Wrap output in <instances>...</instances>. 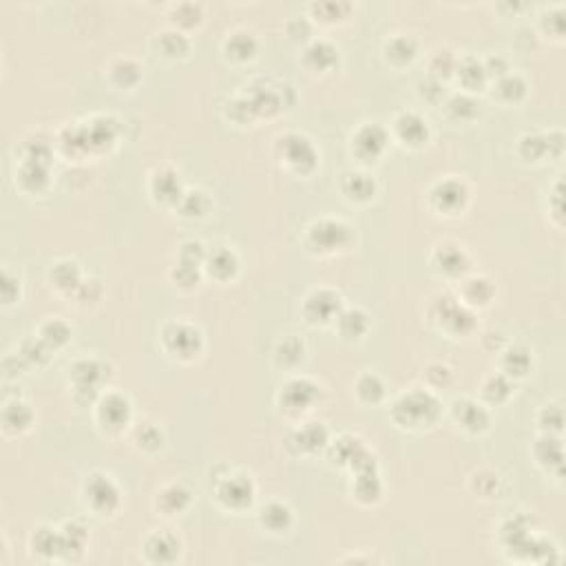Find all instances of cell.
I'll return each mask as SVG.
<instances>
[{"mask_svg":"<svg viewBox=\"0 0 566 566\" xmlns=\"http://www.w3.org/2000/svg\"><path fill=\"white\" fill-rule=\"evenodd\" d=\"M440 412L438 400L429 392H410L402 396L394 405V416L398 422L410 424V427H420V424H429L436 420Z\"/></svg>","mask_w":566,"mask_h":566,"instance_id":"6da1fadb","label":"cell"},{"mask_svg":"<svg viewBox=\"0 0 566 566\" xmlns=\"http://www.w3.org/2000/svg\"><path fill=\"white\" fill-rule=\"evenodd\" d=\"M310 241L312 246H316L323 252H332L336 248H343L350 241V228L346 224L334 219L319 221L310 230Z\"/></svg>","mask_w":566,"mask_h":566,"instance_id":"7a4b0ae2","label":"cell"},{"mask_svg":"<svg viewBox=\"0 0 566 566\" xmlns=\"http://www.w3.org/2000/svg\"><path fill=\"white\" fill-rule=\"evenodd\" d=\"M279 149H281V153H283V157H286L288 164H292L297 171H306V169L314 166L316 153H314V146L310 144L308 137L286 135V137H281Z\"/></svg>","mask_w":566,"mask_h":566,"instance_id":"3957f363","label":"cell"},{"mask_svg":"<svg viewBox=\"0 0 566 566\" xmlns=\"http://www.w3.org/2000/svg\"><path fill=\"white\" fill-rule=\"evenodd\" d=\"M87 502L100 513H111L119 502L117 487L105 476H93L87 482Z\"/></svg>","mask_w":566,"mask_h":566,"instance_id":"277c9868","label":"cell"},{"mask_svg":"<svg viewBox=\"0 0 566 566\" xmlns=\"http://www.w3.org/2000/svg\"><path fill=\"white\" fill-rule=\"evenodd\" d=\"M164 341H166V348L177 354V356H193L197 350H199V332L191 326H186V323H173V326L166 328L164 332Z\"/></svg>","mask_w":566,"mask_h":566,"instance_id":"5b68a950","label":"cell"},{"mask_svg":"<svg viewBox=\"0 0 566 566\" xmlns=\"http://www.w3.org/2000/svg\"><path fill=\"white\" fill-rule=\"evenodd\" d=\"M316 394H319V390H316L314 383L297 378V380H290L288 385L283 388V392H281V405L286 407L288 412H303L306 407L312 405Z\"/></svg>","mask_w":566,"mask_h":566,"instance_id":"8992f818","label":"cell"},{"mask_svg":"<svg viewBox=\"0 0 566 566\" xmlns=\"http://www.w3.org/2000/svg\"><path fill=\"white\" fill-rule=\"evenodd\" d=\"M388 144V133L378 124H368L354 135V151L363 159H376Z\"/></svg>","mask_w":566,"mask_h":566,"instance_id":"52a82bcc","label":"cell"},{"mask_svg":"<svg viewBox=\"0 0 566 566\" xmlns=\"http://www.w3.org/2000/svg\"><path fill=\"white\" fill-rule=\"evenodd\" d=\"M219 498L226 507L241 509V507H246V504L252 502V484L244 476H233V478L221 482Z\"/></svg>","mask_w":566,"mask_h":566,"instance_id":"ba28073f","label":"cell"},{"mask_svg":"<svg viewBox=\"0 0 566 566\" xmlns=\"http://www.w3.org/2000/svg\"><path fill=\"white\" fill-rule=\"evenodd\" d=\"M338 306H341L338 294H334L330 290H319L306 303V316L312 323L330 321L334 316V312H338Z\"/></svg>","mask_w":566,"mask_h":566,"instance_id":"9c48e42d","label":"cell"},{"mask_svg":"<svg viewBox=\"0 0 566 566\" xmlns=\"http://www.w3.org/2000/svg\"><path fill=\"white\" fill-rule=\"evenodd\" d=\"M146 553L153 562H159V564H166V562H173L179 553V542L175 535L166 533V531H159L155 535L149 538L146 542Z\"/></svg>","mask_w":566,"mask_h":566,"instance_id":"30bf717a","label":"cell"},{"mask_svg":"<svg viewBox=\"0 0 566 566\" xmlns=\"http://www.w3.org/2000/svg\"><path fill=\"white\" fill-rule=\"evenodd\" d=\"M464 199H467V188L456 179L440 181V184L434 188V201L438 204V208L456 210L464 204Z\"/></svg>","mask_w":566,"mask_h":566,"instance_id":"8fae6325","label":"cell"},{"mask_svg":"<svg viewBox=\"0 0 566 566\" xmlns=\"http://www.w3.org/2000/svg\"><path fill=\"white\" fill-rule=\"evenodd\" d=\"M396 129L407 144H420V142L427 139V122L416 113H402L396 119Z\"/></svg>","mask_w":566,"mask_h":566,"instance_id":"7c38bea8","label":"cell"},{"mask_svg":"<svg viewBox=\"0 0 566 566\" xmlns=\"http://www.w3.org/2000/svg\"><path fill=\"white\" fill-rule=\"evenodd\" d=\"M100 418H102L107 427H113V429L122 427V424L129 420V402L117 394L109 396L102 402V407H100Z\"/></svg>","mask_w":566,"mask_h":566,"instance_id":"4fadbf2b","label":"cell"},{"mask_svg":"<svg viewBox=\"0 0 566 566\" xmlns=\"http://www.w3.org/2000/svg\"><path fill=\"white\" fill-rule=\"evenodd\" d=\"M456 416H458V420L464 424V427L471 429V432L484 429V427H487V422H489L487 412H484L480 405H476V402H471V400H458L456 402Z\"/></svg>","mask_w":566,"mask_h":566,"instance_id":"5bb4252c","label":"cell"},{"mask_svg":"<svg viewBox=\"0 0 566 566\" xmlns=\"http://www.w3.org/2000/svg\"><path fill=\"white\" fill-rule=\"evenodd\" d=\"M442 308L444 310H442L440 319H442L444 326L452 328L454 332H467L474 326V316L464 308H460L458 303H449V299H444Z\"/></svg>","mask_w":566,"mask_h":566,"instance_id":"9a60e30c","label":"cell"},{"mask_svg":"<svg viewBox=\"0 0 566 566\" xmlns=\"http://www.w3.org/2000/svg\"><path fill=\"white\" fill-rule=\"evenodd\" d=\"M328 440V432L323 424L319 422H310L308 427H303L299 434H297V447L301 452H314L319 447H323Z\"/></svg>","mask_w":566,"mask_h":566,"instance_id":"2e32d148","label":"cell"},{"mask_svg":"<svg viewBox=\"0 0 566 566\" xmlns=\"http://www.w3.org/2000/svg\"><path fill=\"white\" fill-rule=\"evenodd\" d=\"M290 509L281 502H270L268 507L261 511V522L266 524L270 531H283L290 527Z\"/></svg>","mask_w":566,"mask_h":566,"instance_id":"e0dca14e","label":"cell"},{"mask_svg":"<svg viewBox=\"0 0 566 566\" xmlns=\"http://www.w3.org/2000/svg\"><path fill=\"white\" fill-rule=\"evenodd\" d=\"M343 191L352 199H370L374 193V181L363 173H350L343 179Z\"/></svg>","mask_w":566,"mask_h":566,"instance_id":"ac0fdd59","label":"cell"},{"mask_svg":"<svg viewBox=\"0 0 566 566\" xmlns=\"http://www.w3.org/2000/svg\"><path fill=\"white\" fill-rule=\"evenodd\" d=\"M338 328L341 334L348 338H358L363 332L368 330V316L363 314L361 310H348L338 316Z\"/></svg>","mask_w":566,"mask_h":566,"instance_id":"d6986e66","label":"cell"},{"mask_svg":"<svg viewBox=\"0 0 566 566\" xmlns=\"http://www.w3.org/2000/svg\"><path fill=\"white\" fill-rule=\"evenodd\" d=\"M71 376L78 385H91L95 388V383L102 378V365L95 361H80L71 368Z\"/></svg>","mask_w":566,"mask_h":566,"instance_id":"ffe728a7","label":"cell"},{"mask_svg":"<svg viewBox=\"0 0 566 566\" xmlns=\"http://www.w3.org/2000/svg\"><path fill=\"white\" fill-rule=\"evenodd\" d=\"M210 264V272L219 279H228L230 274H235L237 270V257L230 250H215L208 259Z\"/></svg>","mask_w":566,"mask_h":566,"instance_id":"44dd1931","label":"cell"},{"mask_svg":"<svg viewBox=\"0 0 566 566\" xmlns=\"http://www.w3.org/2000/svg\"><path fill=\"white\" fill-rule=\"evenodd\" d=\"M188 502V491L184 487H179V484H173V487H166L159 496V507L164 509L166 513H175V511H181L186 507Z\"/></svg>","mask_w":566,"mask_h":566,"instance_id":"7402d4cb","label":"cell"},{"mask_svg":"<svg viewBox=\"0 0 566 566\" xmlns=\"http://www.w3.org/2000/svg\"><path fill=\"white\" fill-rule=\"evenodd\" d=\"M153 188H155L157 197H161V199H171V201L181 199L179 181H177V177H175L171 171H161V173H157L155 179H153Z\"/></svg>","mask_w":566,"mask_h":566,"instance_id":"603a6c76","label":"cell"},{"mask_svg":"<svg viewBox=\"0 0 566 566\" xmlns=\"http://www.w3.org/2000/svg\"><path fill=\"white\" fill-rule=\"evenodd\" d=\"M458 75H460L464 87H471L474 89V87H480L484 82V78H487V71H484V67L478 63V60L467 58V60H462V63H460Z\"/></svg>","mask_w":566,"mask_h":566,"instance_id":"cb8c5ba5","label":"cell"},{"mask_svg":"<svg viewBox=\"0 0 566 566\" xmlns=\"http://www.w3.org/2000/svg\"><path fill=\"white\" fill-rule=\"evenodd\" d=\"M436 259H438L440 268L449 274H458L460 270H464V252L456 246H442Z\"/></svg>","mask_w":566,"mask_h":566,"instance_id":"d4e9b609","label":"cell"},{"mask_svg":"<svg viewBox=\"0 0 566 566\" xmlns=\"http://www.w3.org/2000/svg\"><path fill=\"white\" fill-rule=\"evenodd\" d=\"M3 418H5L7 429H25L31 422V412L25 402H11V405L5 407Z\"/></svg>","mask_w":566,"mask_h":566,"instance_id":"484cf974","label":"cell"},{"mask_svg":"<svg viewBox=\"0 0 566 566\" xmlns=\"http://www.w3.org/2000/svg\"><path fill=\"white\" fill-rule=\"evenodd\" d=\"M538 458L540 462L549 464V467H560L562 464V444L555 438H544L538 442Z\"/></svg>","mask_w":566,"mask_h":566,"instance_id":"4316f807","label":"cell"},{"mask_svg":"<svg viewBox=\"0 0 566 566\" xmlns=\"http://www.w3.org/2000/svg\"><path fill=\"white\" fill-rule=\"evenodd\" d=\"M358 480H356V498L361 500H376L380 493V484L376 480L374 471H358Z\"/></svg>","mask_w":566,"mask_h":566,"instance_id":"83f0119b","label":"cell"},{"mask_svg":"<svg viewBox=\"0 0 566 566\" xmlns=\"http://www.w3.org/2000/svg\"><path fill=\"white\" fill-rule=\"evenodd\" d=\"M531 365V358H529V352L527 350H522V348H513L507 352V356H504V370H507L509 374H527Z\"/></svg>","mask_w":566,"mask_h":566,"instance_id":"f1b7e54d","label":"cell"},{"mask_svg":"<svg viewBox=\"0 0 566 566\" xmlns=\"http://www.w3.org/2000/svg\"><path fill=\"white\" fill-rule=\"evenodd\" d=\"M208 197L204 193H186L184 197H181V210H184V215L188 217H201V215H206L208 210Z\"/></svg>","mask_w":566,"mask_h":566,"instance_id":"f546056e","label":"cell"},{"mask_svg":"<svg viewBox=\"0 0 566 566\" xmlns=\"http://www.w3.org/2000/svg\"><path fill=\"white\" fill-rule=\"evenodd\" d=\"M226 49H228V53L233 58L246 60L255 51V40L248 33H235V36H230V40L226 43Z\"/></svg>","mask_w":566,"mask_h":566,"instance_id":"4dcf8cb0","label":"cell"},{"mask_svg":"<svg viewBox=\"0 0 566 566\" xmlns=\"http://www.w3.org/2000/svg\"><path fill=\"white\" fill-rule=\"evenodd\" d=\"M308 60L316 67V69H328L334 65V60H336V51L326 45V43H316L308 49Z\"/></svg>","mask_w":566,"mask_h":566,"instance_id":"1f68e13d","label":"cell"},{"mask_svg":"<svg viewBox=\"0 0 566 566\" xmlns=\"http://www.w3.org/2000/svg\"><path fill=\"white\" fill-rule=\"evenodd\" d=\"M358 394L363 400H368V402H376L380 396H383V383L378 380V376L374 374H365L361 380H358V385H356Z\"/></svg>","mask_w":566,"mask_h":566,"instance_id":"d6a6232c","label":"cell"},{"mask_svg":"<svg viewBox=\"0 0 566 566\" xmlns=\"http://www.w3.org/2000/svg\"><path fill=\"white\" fill-rule=\"evenodd\" d=\"M69 338V328L65 326L63 321H51L43 328V341L47 346H63V343Z\"/></svg>","mask_w":566,"mask_h":566,"instance_id":"836d02e7","label":"cell"},{"mask_svg":"<svg viewBox=\"0 0 566 566\" xmlns=\"http://www.w3.org/2000/svg\"><path fill=\"white\" fill-rule=\"evenodd\" d=\"M388 51H390V55L396 58V60H412L414 53H416V45H414V40H412V38L398 36V38H394L392 43L388 45Z\"/></svg>","mask_w":566,"mask_h":566,"instance_id":"e575fe53","label":"cell"},{"mask_svg":"<svg viewBox=\"0 0 566 566\" xmlns=\"http://www.w3.org/2000/svg\"><path fill=\"white\" fill-rule=\"evenodd\" d=\"M449 111L460 119H469L478 113V105L467 95H456L449 100Z\"/></svg>","mask_w":566,"mask_h":566,"instance_id":"d590c367","label":"cell"},{"mask_svg":"<svg viewBox=\"0 0 566 566\" xmlns=\"http://www.w3.org/2000/svg\"><path fill=\"white\" fill-rule=\"evenodd\" d=\"M520 149H522V155H524V157L538 159V157H542L544 153L549 151V146H547V137H540V135H527V137L522 139Z\"/></svg>","mask_w":566,"mask_h":566,"instance_id":"8d00e7d4","label":"cell"},{"mask_svg":"<svg viewBox=\"0 0 566 566\" xmlns=\"http://www.w3.org/2000/svg\"><path fill=\"white\" fill-rule=\"evenodd\" d=\"M509 392H511V385L504 376H493L487 380V385H484V396L493 402H500L504 396H509Z\"/></svg>","mask_w":566,"mask_h":566,"instance_id":"74e56055","label":"cell"},{"mask_svg":"<svg viewBox=\"0 0 566 566\" xmlns=\"http://www.w3.org/2000/svg\"><path fill=\"white\" fill-rule=\"evenodd\" d=\"M498 93L504 97V100H518L522 93H524V82L522 78L518 75H504L498 85Z\"/></svg>","mask_w":566,"mask_h":566,"instance_id":"f35d334b","label":"cell"},{"mask_svg":"<svg viewBox=\"0 0 566 566\" xmlns=\"http://www.w3.org/2000/svg\"><path fill=\"white\" fill-rule=\"evenodd\" d=\"M161 49H164L166 55H181L188 49V45L179 33L169 31V33H161Z\"/></svg>","mask_w":566,"mask_h":566,"instance_id":"ab89813d","label":"cell"},{"mask_svg":"<svg viewBox=\"0 0 566 566\" xmlns=\"http://www.w3.org/2000/svg\"><path fill=\"white\" fill-rule=\"evenodd\" d=\"M277 354H279V361H283V363H297L303 356V346L297 338H286L279 346Z\"/></svg>","mask_w":566,"mask_h":566,"instance_id":"60d3db41","label":"cell"},{"mask_svg":"<svg viewBox=\"0 0 566 566\" xmlns=\"http://www.w3.org/2000/svg\"><path fill=\"white\" fill-rule=\"evenodd\" d=\"M201 259H204L201 244H197V241H188V244H184V248H181V264L197 266Z\"/></svg>","mask_w":566,"mask_h":566,"instance_id":"b9f144b4","label":"cell"},{"mask_svg":"<svg viewBox=\"0 0 566 566\" xmlns=\"http://www.w3.org/2000/svg\"><path fill=\"white\" fill-rule=\"evenodd\" d=\"M129 71H137V67L133 63H129V60H119V63L113 67V78L119 85H133L135 80L129 78Z\"/></svg>","mask_w":566,"mask_h":566,"instance_id":"7bdbcfd3","label":"cell"},{"mask_svg":"<svg viewBox=\"0 0 566 566\" xmlns=\"http://www.w3.org/2000/svg\"><path fill=\"white\" fill-rule=\"evenodd\" d=\"M489 288H491V286H489V281H487V279H469V281H467V290H474V294H469L471 301H480V303H484L491 294L480 292V290H489Z\"/></svg>","mask_w":566,"mask_h":566,"instance_id":"ee69618b","label":"cell"},{"mask_svg":"<svg viewBox=\"0 0 566 566\" xmlns=\"http://www.w3.org/2000/svg\"><path fill=\"white\" fill-rule=\"evenodd\" d=\"M137 440L144 444V447H157V444H161V434L153 424H144V427L137 432Z\"/></svg>","mask_w":566,"mask_h":566,"instance_id":"f6af8a7d","label":"cell"},{"mask_svg":"<svg viewBox=\"0 0 566 566\" xmlns=\"http://www.w3.org/2000/svg\"><path fill=\"white\" fill-rule=\"evenodd\" d=\"M23 354L29 358V361H43L47 356V343L45 341H27L25 348H23Z\"/></svg>","mask_w":566,"mask_h":566,"instance_id":"bcb514c9","label":"cell"},{"mask_svg":"<svg viewBox=\"0 0 566 566\" xmlns=\"http://www.w3.org/2000/svg\"><path fill=\"white\" fill-rule=\"evenodd\" d=\"M175 279L179 283H184V286H191V283L197 281V266H188V264H181L175 272Z\"/></svg>","mask_w":566,"mask_h":566,"instance_id":"7dc6e473","label":"cell"}]
</instances>
